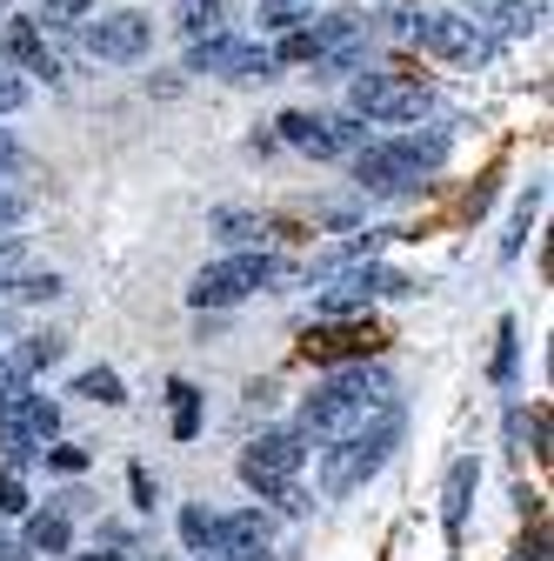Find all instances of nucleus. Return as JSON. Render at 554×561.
<instances>
[{"label":"nucleus","mask_w":554,"mask_h":561,"mask_svg":"<svg viewBox=\"0 0 554 561\" xmlns=\"http://www.w3.org/2000/svg\"><path fill=\"white\" fill-rule=\"evenodd\" d=\"M381 421H394V388H388V375H374V368H341V375H327V381L308 394L295 435H301V442H348V435L381 428Z\"/></svg>","instance_id":"obj_1"},{"label":"nucleus","mask_w":554,"mask_h":561,"mask_svg":"<svg viewBox=\"0 0 554 561\" xmlns=\"http://www.w3.org/2000/svg\"><path fill=\"white\" fill-rule=\"evenodd\" d=\"M394 442H401V421H381V428L348 435V442H327L334 455H327V468H321V495H355L368 474H381V468H388Z\"/></svg>","instance_id":"obj_2"},{"label":"nucleus","mask_w":554,"mask_h":561,"mask_svg":"<svg viewBox=\"0 0 554 561\" xmlns=\"http://www.w3.org/2000/svg\"><path fill=\"white\" fill-rule=\"evenodd\" d=\"M301 461H308V442H301L295 428H274V435H254V442H247V455H241V481L254 488V495L281 502V488H295Z\"/></svg>","instance_id":"obj_3"},{"label":"nucleus","mask_w":554,"mask_h":561,"mask_svg":"<svg viewBox=\"0 0 554 561\" xmlns=\"http://www.w3.org/2000/svg\"><path fill=\"white\" fill-rule=\"evenodd\" d=\"M274 60L267 47H254V41H234L228 27H215V34H200L194 47H187V75H221V81H274Z\"/></svg>","instance_id":"obj_4"},{"label":"nucleus","mask_w":554,"mask_h":561,"mask_svg":"<svg viewBox=\"0 0 554 561\" xmlns=\"http://www.w3.org/2000/svg\"><path fill=\"white\" fill-rule=\"evenodd\" d=\"M267 280H274V261L254 254V248H241V254H228V261H215V267H200L194 288H187V301H194V308H234V301H247L254 288H267Z\"/></svg>","instance_id":"obj_5"},{"label":"nucleus","mask_w":554,"mask_h":561,"mask_svg":"<svg viewBox=\"0 0 554 561\" xmlns=\"http://www.w3.org/2000/svg\"><path fill=\"white\" fill-rule=\"evenodd\" d=\"M281 127V140L288 148H301V154H314V161H341V154H355L361 148V114H308V107H295V114H281L274 121Z\"/></svg>","instance_id":"obj_6"},{"label":"nucleus","mask_w":554,"mask_h":561,"mask_svg":"<svg viewBox=\"0 0 554 561\" xmlns=\"http://www.w3.org/2000/svg\"><path fill=\"white\" fill-rule=\"evenodd\" d=\"M348 101H355L361 121H414V114H428V88L401 81V75H355Z\"/></svg>","instance_id":"obj_7"},{"label":"nucleus","mask_w":554,"mask_h":561,"mask_svg":"<svg viewBox=\"0 0 554 561\" xmlns=\"http://www.w3.org/2000/svg\"><path fill=\"white\" fill-rule=\"evenodd\" d=\"M60 428V408L47 394H14L0 401V448H8L14 461H27V448H47Z\"/></svg>","instance_id":"obj_8"},{"label":"nucleus","mask_w":554,"mask_h":561,"mask_svg":"<svg viewBox=\"0 0 554 561\" xmlns=\"http://www.w3.org/2000/svg\"><path fill=\"white\" fill-rule=\"evenodd\" d=\"M148 47H154V14H141V8L88 21V54L94 60H141Z\"/></svg>","instance_id":"obj_9"},{"label":"nucleus","mask_w":554,"mask_h":561,"mask_svg":"<svg viewBox=\"0 0 554 561\" xmlns=\"http://www.w3.org/2000/svg\"><path fill=\"white\" fill-rule=\"evenodd\" d=\"M355 181L368 194H414V187L428 181V168L407 161L401 140H388V148H355Z\"/></svg>","instance_id":"obj_10"},{"label":"nucleus","mask_w":554,"mask_h":561,"mask_svg":"<svg viewBox=\"0 0 554 561\" xmlns=\"http://www.w3.org/2000/svg\"><path fill=\"white\" fill-rule=\"evenodd\" d=\"M407 34L422 41L428 54H441V60H481V54H488L481 27H474V21H461V14H414V21H407Z\"/></svg>","instance_id":"obj_11"},{"label":"nucleus","mask_w":554,"mask_h":561,"mask_svg":"<svg viewBox=\"0 0 554 561\" xmlns=\"http://www.w3.org/2000/svg\"><path fill=\"white\" fill-rule=\"evenodd\" d=\"M0 60L54 75V60H47V47H41V27H34V21H8V34H0Z\"/></svg>","instance_id":"obj_12"},{"label":"nucleus","mask_w":554,"mask_h":561,"mask_svg":"<svg viewBox=\"0 0 554 561\" xmlns=\"http://www.w3.org/2000/svg\"><path fill=\"white\" fill-rule=\"evenodd\" d=\"M474 481H481V468L474 461H454L448 468V488H441V522H448V535H461V522H468V495H474Z\"/></svg>","instance_id":"obj_13"},{"label":"nucleus","mask_w":554,"mask_h":561,"mask_svg":"<svg viewBox=\"0 0 554 561\" xmlns=\"http://www.w3.org/2000/svg\"><path fill=\"white\" fill-rule=\"evenodd\" d=\"M274 541V522L261 508H241V515H221V548H267Z\"/></svg>","instance_id":"obj_14"},{"label":"nucleus","mask_w":554,"mask_h":561,"mask_svg":"<svg viewBox=\"0 0 554 561\" xmlns=\"http://www.w3.org/2000/svg\"><path fill=\"white\" fill-rule=\"evenodd\" d=\"M67 541H74V528H67V515H60V508L27 515V548H34V554H67Z\"/></svg>","instance_id":"obj_15"},{"label":"nucleus","mask_w":554,"mask_h":561,"mask_svg":"<svg viewBox=\"0 0 554 561\" xmlns=\"http://www.w3.org/2000/svg\"><path fill=\"white\" fill-rule=\"evenodd\" d=\"M228 21V0H181L174 8V27L187 34V41H200V34H215Z\"/></svg>","instance_id":"obj_16"},{"label":"nucleus","mask_w":554,"mask_h":561,"mask_svg":"<svg viewBox=\"0 0 554 561\" xmlns=\"http://www.w3.org/2000/svg\"><path fill=\"white\" fill-rule=\"evenodd\" d=\"M488 21H495V34L521 41V34H534V27H541V0H501Z\"/></svg>","instance_id":"obj_17"},{"label":"nucleus","mask_w":554,"mask_h":561,"mask_svg":"<svg viewBox=\"0 0 554 561\" xmlns=\"http://www.w3.org/2000/svg\"><path fill=\"white\" fill-rule=\"evenodd\" d=\"M181 541H187L194 554L221 548V515H207V508H187V515H181Z\"/></svg>","instance_id":"obj_18"},{"label":"nucleus","mask_w":554,"mask_h":561,"mask_svg":"<svg viewBox=\"0 0 554 561\" xmlns=\"http://www.w3.org/2000/svg\"><path fill=\"white\" fill-rule=\"evenodd\" d=\"M74 394H88V401H101V408H120L127 394H120V375L114 368H88L81 381H74Z\"/></svg>","instance_id":"obj_19"},{"label":"nucleus","mask_w":554,"mask_h":561,"mask_svg":"<svg viewBox=\"0 0 554 561\" xmlns=\"http://www.w3.org/2000/svg\"><path fill=\"white\" fill-rule=\"evenodd\" d=\"M215 228H221L234 248H247V241H261V234H267V221H261V215H241V207H221Z\"/></svg>","instance_id":"obj_20"},{"label":"nucleus","mask_w":554,"mask_h":561,"mask_svg":"<svg viewBox=\"0 0 554 561\" xmlns=\"http://www.w3.org/2000/svg\"><path fill=\"white\" fill-rule=\"evenodd\" d=\"M27 381H34V368L21 362V347H8V355H0V401H14V394H27Z\"/></svg>","instance_id":"obj_21"},{"label":"nucleus","mask_w":554,"mask_h":561,"mask_svg":"<svg viewBox=\"0 0 554 561\" xmlns=\"http://www.w3.org/2000/svg\"><path fill=\"white\" fill-rule=\"evenodd\" d=\"M88 14V0H41L34 8V27H74Z\"/></svg>","instance_id":"obj_22"},{"label":"nucleus","mask_w":554,"mask_h":561,"mask_svg":"<svg viewBox=\"0 0 554 561\" xmlns=\"http://www.w3.org/2000/svg\"><path fill=\"white\" fill-rule=\"evenodd\" d=\"M0 515H27V481H21V461H8V474H0Z\"/></svg>","instance_id":"obj_23"},{"label":"nucleus","mask_w":554,"mask_h":561,"mask_svg":"<svg viewBox=\"0 0 554 561\" xmlns=\"http://www.w3.org/2000/svg\"><path fill=\"white\" fill-rule=\"evenodd\" d=\"M60 347H67L60 334H34V341H21V362H27V368H54Z\"/></svg>","instance_id":"obj_24"},{"label":"nucleus","mask_w":554,"mask_h":561,"mask_svg":"<svg viewBox=\"0 0 554 561\" xmlns=\"http://www.w3.org/2000/svg\"><path fill=\"white\" fill-rule=\"evenodd\" d=\"M194 428H200V408H194V388H187V381H174V435L187 442Z\"/></svg>","instance_id":"obj_25"},{"label":"nucleus","mask_w":554,"mask_h":561,"mask_svg":"<svg viewBox=\"0 0 554 561\" xmlns=\"http://www.w3.org/2000/svg\"><path fill=\"white\" fill-rule=\"evenodd\" d=\"M261 27H274V34L301 27V0H267V8H261Z\"/></svg>","instance_id":"obj_26"},{"label":"nucleus","mask_w":554,"mask_h":561,"mask_svg":"<svg viewBox=\"0 0 554 561\" xmlns=\"http://www.w3.org/2000/svg\"><path fill=\"white\" fill-rule=\"evenodd\" d=\"M14 295H21V301H54V295H60V274H21Z\"/></svg>","instance_id":"obj_27"},{"label":"nucleus","mask_w":554,"mask_h":561,"mask_svg":"<svg viewBox=\"0 0 554 561\" xmlns=\"http://www.w3.org/2000/svg\"><path fill=\"white\" fill-rule=\"evenodd\" d=\"M21 101H27V81H21V75H8V67H0V114H14Z\"/></svg>","instance_id":"obj_28"},{"label":"nucleus","mask_w":554,"mask_h":561,"mask_svg":"<svg viewBox=\"0 0 554 561\" xmlns=\"http://www.w3.org/2000/svg\"><path fill=\"white\" fill-rule=\"evenodd\" d=\"M14 221H21V194L0 181V228H14Z\"/></svg>","instance_id":"obj_29"},{"label":"nucleus","mask_w":554,"mask_h":561,"mask_svg":"<svg viewBox=\"0 0 554 561\" xmlns=\"http://www.w3.org/2000/svg\"><path fill=\"white\" fill-rule=\"evenodd\" d=\"M495 375H501V381L515 375V328H501V355H495Z\"/></svg>","instance_id":"obj_30"},{"label":"nucleus","mask_w":554,"mask_h":561,"mask_svg":"<svg viewBox=\"0 0 554 561\" xmlns=\"http://www.w3.org/2000/svg\"><path fill=\"white\" fill-rule=\"evenodd\" d=\"M21 274V248L14 241H0V280H14Z\"/></svg>","instance_id":"obj_31"},{"label":"nucleus","mask_w":554,"mask_h":561,"mask_svg":"<svg viewBox=\"0 0 554 561\" xmlns=\"http://www.w3.org/2000/svg\"><path fill=\"white\" fill-rule=\"evenodd\" d=\"M0 561H34V548H27V541H8V535H0Z\"/></svg>","instance_id":"obj_32"},{"label":"nucleus","mask_w":554,"mask_h":561,"mask_svg":"<svg viewBox=\"0 0 554 561\" xmlns=\"http://www.w3.org/2000/svg\"><path fill=\"white\" fill-rule=\"evenodd\" d=\"M47 461H54V468H81L88 455H81V448H47Z\"/></svg>","instance_id":"obj_33"},{"label":"nucleus","mask_w":554,"mask_h":561,"mask_svg":"<svg viewBox=\"0 0 554 561\" xmlns=\"http://www.w3.org/2000/svg\"><path fill=\"white\" fill-rule=\"evenodd\" d=\"M221 561H274L267 548H221Z\"/></svg>","instance_id":"obj_34"},{"label":"nucleus","mask_w":554,"mask_h":561,"mask_svg":"<svg viewBox=\"0 0 554 561\" xmlns=\"http://www.w3.org/2000/svg\"><path fill=\"white\" fill-rule=\"evenodd\" d=\"M14 161H21V148H14V140H8V127H0V174H8Z\"/></svg>","instance_id":"obj_35"},{"label":"nucleus","mask_w":554,"mask_h":561,"mask_svg":"<svg viewBox=\"0 0 554 561\" xmlns=\"http://www.w3.org/2000/svg\"><path fill=\"white\" fill-rule=\"evenodd\" d=\"M194 561H221V548H207V554H194Z\"/></svg>","instance_id":"obj_36"},{"label":"nucleus","mask_w":554,"mask_h":561,"mask_svg":"<svg viewBox=\"0 0 554 561\" xmlns=\"http://www.w3.org/2000/svg\"><path fill=\"white\" fill-rule=\"evenodd\" d=\"M88 561H127V554H88Z\"/></svg>","instance_id":"obj_37"}]
</instances>
